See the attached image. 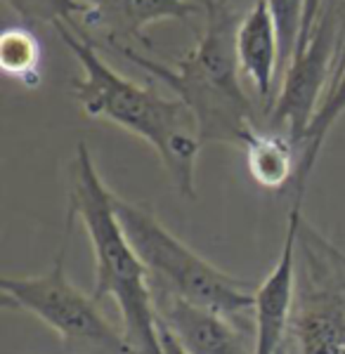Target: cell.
Masks as SVG:
<instances>
[{
  "label": "cell",
  "instance_id": "cell-8",
  "mask_svg": "<svg viewBox=\"0 0 345 354\" xmlns=\"http://www.w3.org/2000/svg\"><path fill=\"white\" fill-rule=\"evenodd\" d=\"M303 210L301 203H293L286 220L284 245L272 272L256 288V350L253 354H279L289 335L293 288H296V245L301 230Z\"/></svg>",
  "mask_w": 345,
  "mask_h": 354
},
{
  "label": "cell",
  "instance_id": "cell-12",
  "mask_svg": "<svg viewBox=\"0 0 345 354\" xmlns=\"http://www.w3.org/2000/svg\"><path fill=\"white\" fill-rule=\"evenodd\" d=\"M343 113H345V57L341 64H338V71L331 76V83H329V90H326L324 100L319 102L312 121H310L306 133L301 137V142H298V173H296V180H293V187H296V203H301L303 194H306L308 177L312 173L315 163H317L321 147H324L331 128L336 125V121Z\"/></svg>",
  "mask_w": 345,
  "mask_h": 354
},
{
  "label": "cell",
  "instance_id": "cell-6",
  "mask_svg": "<svg viewBox=\"0 0 345 354\" xmlns=\"http://www.w3.org/2000/svg\"><path fill=\"white\" fill-rule=\"evenodd\" d=\"M64 255L67 241L48 272L0 279L3 305L36 317L78 354H137L123 330L105 317L100 302L71 283Z\"/></svg>",
  "mask_w": 345,
  "mask_h": 354
},
{
  "label": "cell",
  "instance_id": "cell-3",
  "mask_svg": "<svg viewBox=\"0 0 345 354\" xmlns=\"http://www.w3.org/2000/svg\"><path fill=\"white\" fill-rule=\"evenodd\" d=\"M209 24L199 36L197 45L175 64L161 62L135 53L128 45H114L123 59L145 68L154 78L163 81L177 100L187 104L197 121L201 145L222 142L244 149L256 130V113L239 81L237 59V21L229 15L227 5L206 0Z\"/></svg>",
  "mask_w": 345,
  "mask_h": 354
},
{
  "label": "cell",
  "instance_id": "cell-17",
  "mask_svg": "<svg viewBox=\"0 0 345 354\" xmlns=\"http://www.w3.org/2000/svg\"><path fill=\"white\" fill-rule=\"evenodd\" d=\"M279 354H286V352H284V350H281V352H279Z\"/></svg>",
  "mask_w": 345,
  "mask_h": 354
},
{
  "label": "cell",
  "instance_id": "cell-18",
  "mask_svg": "<svg viewBox=\"0 0 345 354\" xmlns=\"http://www.w3.org/2000/svg\"><path fill=\"white\" fill-rule=\"evenodd\" d=\"M343 57H345V50H343ZM341 62H343V59H341Z\"/></svg>",
  "mask_w": 345,
  "mask_h": 354
},
{
  "label": "cell",
  "instance_id": "cell-14",
  "mask_svg": "<svg viewBox=\"0 0 345 354\" xmlns=\"http://www.w3.org/2000/svg\"><path fill=\"white\" fill-rule=\"evenodd\" d=\"M267 8L272 12L274 28H277L279 66L289 68L293 57H296L298 43H301L308 0H267Z\"/></svg>",
  "mask_w": 345,
  "mask_h": 354
},
{
  "label": "cell",
  "instance_id": "cell-1",
  "mask_svg": "<svg viewBox=\"0 0 345 354\" xmlns=\"http://www.w3.org/2000/svg\"><path fill=\"white\" fill-rule=\"evenodd\" d=\"M55 28L83 68V76L71 81V90L85 116L102 118L145 140L157 151L182 196L197 198L201 137L194 113L185 102L177 97L170 100L121 76L102 59L97 45L85 36L83 28L69 24H55Z\"/></svg>",
  "mask_w": 345,
  "mask_h": 354
},
{
  "label": "cell",
  "instance_id": "cell-7",
  "mask_svg": "<svg viewBox=\"0 0 345 354\" xmlns=\"http://www.w3.org/2000/svg\"><path fill=\"white\" fill-rule=\"evenodd\" d=\"M152 293L159 324L187 354H253L256 350V322H239L168 290L152 288Z\"/></svg>",
  "mask_w": 345,
  "mask_h": 354
},
{
  "label": "cell",
  "instance_id": "cell-13",
  "mask_svg": "<svg viewBox=\"0 0 345 354\" xmlns=\"http://www.w3.org/2000/svg\"><path fill=\"white\" fill-rule=\"evenodd\" d=\"M0 66L8 76L19 81H36L38 43L26 28H8L0 38Z\"/></svg>",
  "mask_w": 345,
  "mask_h": 354
},
{
  "label": "cell",
  "instance_id": "cell-2",
  "mask_svg": "<svg viewBox=\"0 0 345 354\" xmlns=\"http://www.w3.org/2000/svg\"><path fill=\"white\" fill-rule=\"evenodd\" d=\"M85 142H78L69 170V218H78L95 260L93 298L114 300L125 338L137 354H163L149 272L137 258Z\"/></svg>",
  "mask_w": 345,
  "mask_h": 354
},
{
  "label": "cell",
  "instance_id": "cell-11",
  "mask_svg": "<svg viewBox=\"0 0 345 354\" xmlns=\"http://www.w3.org/2000/svg\"><path fill=\"white\" fill-rule=\"evenodd\" d=\"M249 173L263 189L279 192L286 182L296 180L298 147L279 130H256L244 147Z\"/></svg>",
  "mask_w": 345,
  "mask_h": 354
},
{
  "label": "cell",
  "instance_id": "cell-16",
  "mask_svg": "<svg viewBox=\"0 0 345 354\" xmlns=\"http://www.w3.org/2000/svg\"><path fill=\"white\" fill-rule=\"evenodd\" d=\"M218 3H220V5H227V0H218Z\"/></svg>",
  "mask_w": 345,
  "mask_h": 354
},
{
  "label": "cell",
  "instance_id": "cell-9",
  "mask_svg": "<svg viewBox=\"0 0 345 354\" xmlns=\"http://www.w3.org/2000/svg\"><path fill=\"white\" fill-rule=\"evenodd\" d=\"M88 5V15L83 24L93 31L105 33L107 48L114 45L142 43L149 48L145 38L147 26H154L166 19H177L192 26V15L206 10V0H80Z\"/></svg>",
  "mask_w": 345,
  "mask_h": 354
},
{
  "label": "cell",
  "instance_id": "cell-15",
  "mask_svg": "<svg viewBox=\"0 0 345 354\" xmlns=\"http://www.w3.org/2000/svg\"><path fill=\"white\" fill-rule=\"evenodd\" d=\"M24 21L31 24H69L80 28L76 17L88 15V5L80 0H5Z\"/></svg>",
  "mask_w": 345,
  "mask_h": 354
},
{
  "label": "cell",
  "instance_id": "cell-10",
  "mask_svg": "<svg viewBox=\"0 0 345 354\" xmlns=\"http://www.w3.org/2000/svg\"><path fill=\"white\" fill-rule=\"evenodd\" d=\"M239 68L251 81L258 100L269 106L272 81L279 66V41L267 0H256L237 26Z\"/></svg>",
  "mask_w": 345,
  "mask_h": 354
},
{
  "label": "cell",
  "instance_id": "cell-5",
  "mask_svg": "<svg viewBox=\"0 0 345 354\" xmlns=\"http://www.w3.org/2000/svg\"><path fill=\"white\" fill-rule=\"evenodd\" d=\"M286 354H345V253L303 218Z\"/></svg>",
  "mask_w": 345,
  "mask_h": 354
},
{
  "label": "cell",
  "instance_id": "cell-4",
  "mask_svg": "<svg viewBox=\"0 0 345 354\" xmlns=\"http://www.w3.org/2000/svg\"><path fill=\"white\" fill-rule=\"evenodd\" d=\"M114 208L137 258L147 267L152 288L168 290L177 298L239 322H256V288L201 258L197 250L166 230L145 205L114 196Z\"/></svg>",
  "mask_w": 345,
  "mask_h": 354
}]
</instances>
